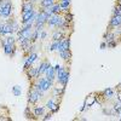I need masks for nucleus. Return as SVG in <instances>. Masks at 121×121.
Returning a JSON list of instances; mask_svg holds the SVG:
<instances>
[{
  "label": "nucleus",
  "mask_w": 121,
  "mask_h": 121,
  "mask_svg": "<svg viewBox=\"0 0 121 121\" xmlns=\"http://www.w3.org/2000/svg\"><path fill=\"white\" fill-rule=\"evenodd\" d=\"M55 82H52V81H50V80L44 75L43 78H38L36 80H34V82L32 84V86L30 87H33V88H35V90H38L39 92H41V93H46L47 91H50V90H52L53 88V85Z\"/></svg>",
  "instance_id": "nucleus-1"
},
{
  "label": "nucleus",
  "mask_w": 121,
  "mask_h": 121,
  "mask_svg": "<svg viewBox=\"0 0 121 121\" xmlns=\"http://www.w3.org/2000/svg\"><path fill=\"white\" fill-rule=\"evenodd\" d=\"M12 11H13V7H12L11 0H3L1 4H0V17L4 19L10 18Z\"/></svg>",
  "instance_id": "nucleus-2"
},
{
  "label": "nucleus",
  "mask_w": 121,
  "mask_h": 121,
  "mask_svg": "<svg viewBox=\"0 0 121 121\" xmlns=\"http://www.w3.org/2000/svg\"><path fill=\"white\" fill-rule=\"evenodd\" d=\"M43 98H44V93L39 92L38 90H35V88L32 87V88L28 91V104L35 105L39 100H41Z\"/></svg>",
  "instance_id": "nucleus-3"
},
{
  "label": "nucleus",
  "mask_w": 121,
  "mask_h": 121,
  "mask_svg": "<svg viewBox=\"0 0 121 121\" xmlns=\"http://www.w3.org/2000/svg\"><path fill=\"white\" fill-rule=\"evenodd\" d=\"M15 32H13V28H12V24H11V21L10 18H6L5 19V23L3 26V28L0 29V38L3 36H7V35H12Z\"/></svg>",
  "instance_id": "nucleus-4"
},
{
  "label": "nucleus",
  "mask_w": 121,
  "mask_h": 121,
  "mask_svg": "<svg viewBox=\"0 0 121 121\" xmlns=\"http://www.w3.org/2000/svg\"><path fill=\"white\" fill-rule=\"evenodd\" d=\"M24 74L27 76L28 80H30V81H34V80H36L38 78H40V74H39V67H35V65H32L29 69L24 70Z\"/></svg>",
  "instance_id": "nucleus-5"
},
{
  "label": "nucleus",
  "mask_w": 121,
  "mask_h": 121,
  "mask_svg": "<svg viewBox=\"0 0 121 121\" xmlns=\"http://www.w3.org/2000/svg\"><path fill=\"white\" fill-rule=\"evenodd\" d=\"M50 18L48 15H46L43 10H39L38 11V15H36V18H35V23H34V27L35 26H46L47 23V19Z\"/></svg>",
  "instance_id": "nucleus-6"
},
{
  "label": "nucleus",
  "mask_w": 121,
  "mask_h": 121,
  "mask_svg": "<svg viewBox=\"0 0 121 121\" xmlns=\"http://www.w3.org/2000/svg\"><path fill=\"white\" fill-rule=\"evenodd\" d=\"M36 60H38V53L36 52H32V53L27 55V57L24 59V64H23V70H27L32 65H34V63Z\"/></svg>",
  "instance_id": "nucleus-7"
},
{
  "label": "nucleus",
  "mask_w": 121,
  "mask_h": 121,
  "mask_svg": "<svg viewBox=\"0 0 121 121\" xmlns=\"http://www.w3.org/2000/svg\"><path fill=\"white\" fill-rule=\"evenodd\" d=\"M96 100H97V97H95V93H91V95H88V96L85 98V100H84V104H82V107L80 108V113H84L85 110H87L90 107H92V105L95 104Z\"/></svg>",
  "instance_id": "nucleus-8"
},
{
  "label": "nucleus",
  "mask_w": 121,
  "mask_h": 121,
  "mask_svg": "<svg viewBox=\"0 0 121 121\" xmlns=\"http://www.w3.org/2000/svg\"><path fill=\"white\" fill-rule=\"evenodd\" d=\"M32 109H33V115H34V119H40L43 117L45 114H46V107L45 105H32Z\"/></svg>",
  "instance_id": "nucleus-9"
},
{
  "label": "nucleus",
  "mask_w": 121,
  "mask_h": 121,
  "mask_svg": "<svg viewBox=\"0 0 121 121\" xmlns=\"http://www.w3.org/2000/svg\"><path fill=\"white\" fill-rule=\"evenodd\" d=\"M119 27H121V15L112 16V18H110V21H109L108 28H110V30H112V29H115V28H119Z\"/></svg>",
  "instance_id": "nucleus-10"
},
{
  "label": "nucleus",
  "mask_w": 121,
  "mask_h": 121,
  "mask_svg": "<svg viewBox=\"0 0 121 121\" xmlns=\"http://www.w3.org/2000/svg\"><path fill=\"white\" fill-rule=\"evenodd\" d=\"M35 9V5L32 0H22V7H21V13L32 11Z\"/></svg>",
  "instance_id": "nucleus-11"
},
{
  "label": "nucleus",
  "mask_w": 121,
  "mask_h": 121,
  "mask_svg": "<svg viewBox=\"0 0 121 121\" xmlns=\"http://www.w3.org/2000/svg\"><path fill=\"white\" fill-rule=\"evenodd\" d=\"M100 96H102L105 100H112L115 97V91L112 87H107L105 90H103L102 92H100Z\"/></svg>",
  "instance_id": "nucleus-12"
},
{
  "label": "nucleus",
  "mask_w": 121,
  "mask_h": 121,
  "mask_svg": "<svg viewBox=\"0 0 121 121\" xmlns=\"http://www.w3.org/2000/svg\"><path fill=\"white\" fill-rule=\"evenodd\" d=\"M65 35H68L64 30H62L60 28H56L52 32V41H58V40L63 39Z\"/></svg>",
  "instance_id": "nucleus-13"
},
{
  "label": "nucleus",
  "mask_w": 121,
  "mask_h": 121,
  "mask_svg": "<svg viewBox=\"0 0 121 121\" xmlns=\"http://www.w3.org/2000/svg\"><path fill=\"white\" fill-rule=\"evenodd\" d=\"M36 15H38V11L34 9V10H32V11H28V12H24V13H22V24L23 23H26V22H28L29 19H32V18H36Z\"/></svg>",
  "instance_id": "nucleus-14"
},
{
  "label": "nucleus",
  "mask_w": 121,
  "mask_h": 121,
  "mask_svg": "<svg viewBox=\"0 0 121 121\" xmlns=\"http://www.w3.org/2000/svg\"><path fill=\"white\" fill-rule=\"evenodd\" d=\"M67 72H68L67 65H60V68L56 72V81H57L58 84L62 81V79L64 78V75L67 74Z\"/></svg>",
  "instance_id": "nucleus-15"
},
{
  "label": "nucleus",
  "mask_w": 121,
  "mask_h": 121,
  "mask_svg": "<svg viewBox=\"0 0 121 121\" xmlns=\"http://www.w3.org/2000/svg\"><path fill=\"white\" fill-rule=\"evenodd\" d=\"M44 75L50 80V81L55 82V81H56V70H55V67H53V65H50V67L46 69V72H45Z\"/></svg>",
  "instance_id": "nucleus-16"
},
{
  "label": "nucleus",
  "mask_w": 121,
  "mask_h": 121,
  "mask_svg": "<svg viewBox=\"0 0 121 121\" xmlns=\"http://www.w3.org/2000/svg\"><path fill=\"white\" fill-rule=\"evenodd\" d=\"M3 51L6 56L12 57L15 55V51H16V44L15 45H3Z\"/></svg>",
  "instance_id": "nucleus-17"
},
{
  "label": "nucleus",
  "mask_w": 121,
  "mask_h": 121,
  "mask_svg": "<svg viewBox=\"0 0 121 121\" xmlns=\"http://www.w3.org/2000/svg\"><path fill=\"white\" fill-rule=\"evenodd\" d=\"M0 43L3 45H15L16 44V39L13 35H7V36H3L0 38Z\"/></svg>",
  "instance_id": "nucleus-18"
},
{
  "label": "nucleus",
  "mask_w": 121,
  "mask_h": 121,
  "mask_svg": "<svg viewBox=\"0 0 121 121\" xmlns=\"http://www.w3.org/2000/svg\"><path fill=\"white\" fill-rule=\"evenodd\" d=\"M50 65H51V63H50L47 59H44V60H41V62H40V64H39V74H40V76L45 74L46 69H47Z\"/></svg>",
  "instance_id": "nucleus-19"
},
{
  "label": "nucleus",
  "mask_w": 121,
  "mask_h": 121,
  "mask_svg": "<svg viewBox=\"0 0 121 121\" xmlns=\"http://www.w3.org/2000/svg\"><path fill=\"white\" fill-rule=\"evenodd\" d=\"M58 102H59V100H58L57 98L52 97V98H50V99L47 100V102H46V105H45V107H46V109L48 110V112H51V110L55 108V105H56Z\"/></svg>",
  "instance_id": "nucleus-20"
},
{
  "label": "nucleus",
  "mask_w": 121,
  "mask_h": 121,
  "mask_svg": "<svg viewBox=\"0 0 121 121\" xmlns=\"http://www.w3.org/2000/svg\"><path fill=\"white\" fill-rule=\"evenodd\" d=\"M58 55H59L60 58L64 60V62H69V60L72 59V51H70V50H65V51L60 52V53H58Z\"/></svg>",
  "instance_id": "nucleus-21"
},
{
  "label": "nucleus",
  "mask_w": 121,
  "mask_h": 121,
  "mask_svg": "<svg viewBox=\"0 0 121 121\" xmlns=\"http://www.w3.org/2000/svg\"><path fill=\"white\" fill-rule=\"evenodd\" d=\"M56 1H57V0H40L39 6H40V9H44V7H50V6H52V5H53Z\"/></svg>",
  "instance_id": "nucleus-22"
},
{
  "label": "nucleus",
  "mask_w": 121,
  "mask_h": 121,
  "mask_svg": "<svg viewBox=\"0 0 121 121\" xmlns=\"http://www.w3.org/2000/svg\"><path fill=\"white\" fill-rule=\"evenodd\" d=\"M62 44H63L64 51H65V50H70V44H72V41H70L69 35H65V36L62 39Z\"/></svg>",
  "instance_id": "nucleus-23"
},
{
  "label": "nucleus",
  "mask_w": 121,
  "mask_h": 121,
  "mask_svg": "<svg viewBox=\"0 0 121 121\" xmlns=\"http://www.w3.org/2000/svg\"><path fill=\"white\" fill-rule=\"evenodd\" d=\"M24 116L27 119H34V115H33V109H32V105L28 104L26 110H24Z\"/></svg>",
  "instance_id": "nucleus-24"
},
{
  "label": "nucleus",
  "mask_w": 121,
  "mask_h": 121,
  "mask_svg": "<svg viewBox=\"0 0 121 121\" xmlns=\"http://www.w3.org/2000/svg\"><path fill=\"white\" fill-rule=\"evenodd\" d=\"M30 45H32V40H26L24 43H22L21 45H19V47H21V50H22L24 53H27V51L29 50Z\"/></svg>",
  "instance_id": "nucleus-25"
},
{
  "label": "nucleus",
  "mask_w": 121,
  "mask_h": 121,
  "mask_svg": "<svg viewBox=\"0 0 121 121\" xmlns=\"http://www.w3.org/2000/svg\"><path fill=\"white\" fill-rule=\"evenodd\" d=\"M58 45H59V40H58V41H52L51 44L48 45V51H50V52L57 51V48H58Z\"/></svg>",
  "instance_id": "nucleus-26"
},
{
  "label": "nucleus",
  "mask_w": 121,
  "mask_h": 121,
  "mask_svg": "<svg viewBox=\"0 0 121 121\" xmlns=\"http://www.w3.org/2000/svg\"><path fill=\"white\" fill-rule=\"evenodd\" d=\"M22 93V91H21V86H18V85H15L12 87V95L16 96V97H19Z\"/></svg>",
  "instance_id": "nucleus-27"
},
{
  "label": "nucleus",
  "mask_w": 121,
  "mask_h": 121,
  "mask_svg": "<svg viewBox=\"0 0 121 121\" xmlns=\"http://www.w3.org/2000/svg\"><path fill=\"white\" fill-rule=\"evenodd\" d=\"M69 79H70V73H69V70L67 72V74L64 75V78L62 79V81L59 82V85H62V86H67L68 81H69Z\"/></svg>",
  "instance_id": "nucleus-28"
},
{
  "label": "nucleus",
  "mask_w": 121,
  "mask_h": 121,
  "mask_svg": "<svg viewBox=\"0 0 121 121\" xmlns=\"http://www.w3.org/2000/svg\"><path fill=\"white\" fill-rule=\"evenodd\" d=\"M117 15H121V5H119L116 3V5L113 9V15L112 16H117Z\"/></svg>",
  "instance_id": "nucleus-29"
},
{
  "label": "nucleus",
  "mask_w": 121,
  "mask_h": 121,
  "mask_svg": "<svg viewBox=\"0 0 121 121\" xmlns=\"http://www.w3.org/2000/svg\"><path fill=\"white\" fill-rule=\"evenodd\" d=\"M51 7H52L53 13H60V6H59V3H58V1H56Z\"/></svg>",
  "instance_id": "nucleus-30"
},
{
  "label": "nucleus",
  "mask_w": 121,
  "mask_h": 121,
  "mask_svg": "<svg viewBox=\"0 0 121 121\" xmlns=\"http://www.w3.org/2000/svg\"><path fill=\"white\" fill-rule=\"evenodd\" d=\"M113 108H114V110L117 113L119 110L121 109V100H119V99H115V102H114V104H113Z\"/></svg>",
  "instance_id": "nucleus-31"
},
{
  "label": "nucleus",
  "mask_w": 121,
  "mask_h": 121,
  "mask_svg": "<svg viewBox=\"0 0 121 121\" xmlns=\"http://www.w3.org/2000/svg\"><path fill=\"white\" fill-rule=\"evenodd\" d=\"M46 36H47V32H46L45 29L41 30V32H40V34H39V39H40V40H45Z\"/></svg>",
  "instance_id": "nucleus-32"
},
{
  "label": "nucleus",
  "mask_w": 121,
  "mask_h": 121,
  "mask_svg": "<svg viewBox=\"0 0 121 121\" xmlns=\"http://www.w3.org/2000/svg\"><path fill=\"white\" fill-rule=\"evenodd\" d=\"M107 45H108V48H115L117 46V41L114 40V41H112V43H108Z\"/></svg>",
  "instance_id": "nucleus-33"
},
{
  "label": "nucleus",
  "mask_w": 121,
  "mask_h": 121,
  "mask_svg": "<svg viewBox=\"0 0 121 121\" xmlns=\"http://www.w3.org/2000/svg\"><path fill=\"white\" fill-rule=\"evenodd\" d=\"M52 115H53V114H52L51 112H50V113L45 114V115H44L41 119H43V120H51V119H52Z\"/></svg>",
  "instance_id": "nucleus-34"
},
{
  "label": "nucleus",
  "mask_w": 121,
  "mask_h": 121,
  "mask_svg": "<svg viewBox=\"0 0 121 121\" xmlns=\"http://www.w3.org/2000/svg\"><path fill=\"white\" fill-rule=\"evenodd\" d=\"M59 108H60V103L58 102V103H57V104L55 105V108H53V109L51 110V113H52V114H56V113L58 112V110H59Z\"/></svg>",
  "instance_id": "nucleus-35"
},
{
  "label": "nucleus",
  "mask_w": 121,
  "mask_h": 121,
  "mask_svg": "<svg viewBox=\"0 0 121 121\" xmlns=\"http://www.w3.org/2000/svg\"><path fill=\"white\" fill-rule=\"evenodd\" d=\"M100 48H102V50H104V48H108V45H107V43H105V41H103L102 44H100Z\"/></svg>",
  "instance_id": "nucleus-36"
},
{
  "label": "nucleus",
  "mask_w": 121,
  "mask_h": 121,
  "mask_svg": "<svg viewBox=\"0 0 121 121\" xmlns=\"http://www.w3.org/2000/svg\"><path fill=\"white\" fill-rule=\"evenodd\" d=\"M4 23H5V19H4V18H1V17H0V29H1V28H3V26H4Z\"/></svg>",
  "instance_id": "nucleus-37"
},
{
  "label": "nucleus",
  "mask_w": 121,
  "mask_h": 121,
  "mask_svg": "<svg viewBox=\"0 0 121 121\" xmlns=\"http://www.w3.org/2000/svg\"><path fill=\"white\" fill-rule=\"evenodd\" d=\"M116 115H117V119H119V120H121V109H120L119 112L116 113Z\"/></svg>",
  "instance_id": "nucleus-38"
},
{
  "label": "nucleus",
  "mask_w": 121,
  "mask_h": 121,
  "mask_svg": "<svg viewBox=\"0 0 121 121\" xmlns=\"http://www.w3.org/2000/svg\"><path fill=\"white\" fill-rule=\"evenodd\" d=\"M59 68H60V64H59V63H57V64L55 65V70H56V72H57V70H58Z\"/></svg>",
  "instance_id": "nucleus-39"
},
{
  "label": "nucleus",
  "mask_w": 121,
  "mask_h": 121,
  "mask_svg": "<svg viewBox=\"0 0 121 121\" xmlns=\"http://www.w3.org/2000/svg\"><path fill=\"white\" fill-rule=\"evenodd\" d=\"M32 1H33V3L35 4V3H38V1H39V0H32Z\"/></svg>",
  "instance_id": "nucleus-40"
},
{
  "label": "nucleus",
  "mask_w": 121,
  "mask_h": 121,
  "mask_svg": "<svg viewBox=\"0 0 121 121\" xmlns=\"http://www.w3.org/2000/svg\"><path fill=\"white\" fill-rule=\"evenodd\" d=\"M117 88H120V90H121V81H120V85L117 86Z\"/></svg>",
  "instance_id": "nucleus-41"
},
{
  "label": "nucleus",
  "mask_w": 121,
  "mask_h": 121,
  "mask_svg": "<svg viewBox=\"0 0 121 121\" xmlns=\"http://www.w3.org/2000/svg\"><path fill=\"white\" fill-rule=\"evenodd\" d=\"M117 4H119V5H121V0H117Z\"/></svg>",
  "instance_id": "nucleus-42"
},
{
  "label": "nucleus",
  "mask_w": 121,
  "mask_h": 121,
  "mask_svg": "<svg viewBox=\"0 0 121 121\" xmlns=\"http://www.w3.org/2000/svg\"><path fill=\"white\" fill-rule=\"evenodd\" d=\"M58 1H68V0H58Z\"/></svg>",
  "instance_id": "nucleus-43"
},
{
  "label": "nucleus",
  "mask_w": 121,
  "mask_h": 121,
  "mask_svg": "<svg viewBox=\"0 0 121 121\" xmlns=\"http://www.w3.org/2000/svg\"><path fill=\"white\" fill-rule=\"evenodd\" d=\"M57 1H58V0H57Z\"/></svg>",
  "instance_id": "nucleus-44"
}]
</instances>
